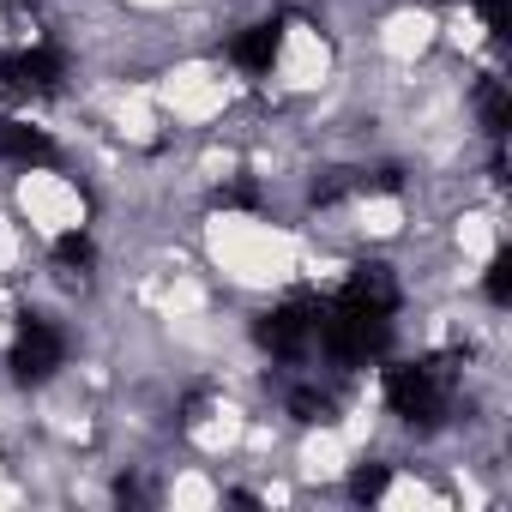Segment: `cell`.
<instances>
[{
  "instance_id": "obj_1",
  "label": "cell",
  "mask_w": 512,
  "mask_h": 512,
  "mask_svg": "<svg viewBox=\"0 0 512 512\" xmlns=\"http://www.w3.org/2000/svg\"><path fill=\"white\" fill-rule=\"evenodd\" d=\"M452 380L458 368L446 356L434 362H410V368H386V398L410 428H440V416L452 410Z\"/></svg>"
},
{
  "instance_id": "obj_2",
  "label": "cell",
  "mask_w": 512,
  "mask_h": 512,
  "mask_svg": "<svg viewBox=\"0 0 512 512\" xmlns=\"http://www.w3.org/2000/svg\"><path fill=\"white\" fill-rule=\"evenodd\" d=\"M314 326H320V302L308 296V290H296L290 302H278V308H266L260 314V344L272 350V356H284V362H296L308 344H314Z\"/></svg>"
},
{
  "instance_id": "obj_3",
  "label": "cell",
  "mask_w": 512,
  "mask_h": 512,
  "mask_svg": "<svg viewBox=\"0 0 512 512\" xmlns=\"http://www.w3.org/2000/svg\"><path fill=\"white\" fill-rule=\"evenodd\" d=\"M61 73H67V61L55 49H7V55H0V85L19 91V97L61 91Z\"/></svg>"
},
{
  "instance_id": "obj_4",
  "label": "cell",
  "mask_w": 512,
  "mask_h": 512,
  "mask_svg": "<svg viewBox=\"0 0 512 512\" xmlns=\"http://www.w3.org/2000/svg\"><path fill=\"white\" fill-rule=\"evenodd\" d=\"M61 356H67V344H61V332H55L49 320H25V326H19V338H13V374H19L25 386L49 380V374L61 368Z\"/></svg>"
},
{
  "instance_id": "obj_5",
  "label": "cell",
  "mask_w": 512,
  "mask_h": 512,
  "mask_svg": "<svg viewBox=\"0 0 512 512\" xmlns=\"http://www.w3.org/2000/svg\"><path fill=\"white\" fill-rule=\"evenodd\" d=\"M0 157H13V163H55V139L43 127H25V121H0Z\"/></svg>"
},
{
  "instance_id": "obj_6",
  "label": "cell",
  "mask_w": 512,
  "mask_h": 512,
  "mask_svg": "<svg viewBox=\"0 0 512 512\" xmlns=\"http://www.w3.org/2000/svg\"><path fill=\"white\" fill-rule=\"evenodd\" d=\"M278 43H284V25H278V19H266V25H247V31L235 37V61H241L247 73H266V67L278 61Z\"/></svg>"
},
{
  "instance_id": "obj_7",
  "label": "cell",
  "mask_w": 512,
  "mask_h": 512,
  "mask_svg": "<svg viewBox=\"0 0 512 512\" xmlns=\"http://www.w3.org/2000/svg\"><path fill=\"white\" fill-rule=\"evenodd\" d=\"M344 296H350V302H362V308H380V314H392V308H398V284H392V272H386V266H356V272H350V284H344Z\"/></svg>"
},
{
  "instance_id": "obj_8",
  "label": "cell",
  "mask_w": 512,
  "mask_h": 512,
  "mask_svg": "<svg viewBox=\"0 0 512 512\" xmlns=\"http://www.w3.org/2000/svg\"><path fill=\"white\" fill-rule=\"evenodd\" d=\"M332 410H338V398H332V386H320V380H302V386L290 392V416H296V422H332Z\"/></svg>"
},
{
  "instance_id": "obj_9",
  "label": "cell",
  "mask_w": 512,
  "mask_h": 512,
  "mask_svg": "<svg viewBox=\"0 0 512 512\" xmlns=\"http://www.w3.org/2000/svg\"><path fill=\"white\" fill-rule=\"evenodd\" d=\"M476 115H482V127L500 139L506 133V121H512V97H506V79H482V91H476Z\"/></svg>"
},
{
  "instance_id": "obj_10",
  "label": "cell",
  "mask_w": 512,
  "mask_h": 512,
  "mask_svg": "<svg viewBox=\"0 0 512 512\" xmlns=\"http://www.w3.org/2000/svg\"><path fill=\"white\" fill-rule=\"evenodd\" d=\"M91 260H97L91 235H79V229H73V235H61V241H55V266H61V272H91Z\"/></svg>"
},
{
  "instance_id": "obj_11",
  "label": "cell",
  "mask_w": 512,
  "mask_h": 512,
  "mask_svg": "<svg viewBox=\"0 0 512 512\" xmlns=\"http://www.w3.org/2000/svg\"><path fill=\"white\" fill-rule=\"evenodd\" d=\"M356 193V175L350 169H326L320 181H314V205H338V199H350Z\"/></svg>"
},
{
  "instance_id": "obj_12",
  "label": "cell",
  "mask_w": 512,
  "mask_h": 512,
  "mask_svg": "<svg viewBox=\"0 0 512 512\" xmlns=\"http://www.w3.org/2000/svg\"><path fill=\"white\" fill-rule=\"evenodd\" d=\"M350 494H356V500H380V494H386V464H362V470L350 476Z\"/></svg>"
},
{
  "instance_id": "obj_13",
  "label": "cell",
  "mask_w": 512,
  "mask_h": 512,
  "mask_svg": "<svg viewBox=\"0 0 512 512\" xmlns=\"http://www.w3.org/2000/svg\"><path fill=\"white\" fill-rule=\"evenodd\" d=\"M512 296V253H494L488 266V302H506Z\"/></svg>"
},
{
  "instance_id": "obj_14",
  "label": "cell",
  "mask_w": 512,
  "mask_h": 512,
  "mask_svg": "<svg viewBox=\"0 0 512 512\" xmlns=\"http://www.w3.org/2000/svg\"><path fill=\"white\" fill-rule=\"evenodd\" d=\"M217 205H260V193H253V181H229V187H217Z\"/></svg>"
},
{
  "instance_id": "obj_15",
  "label": "cell",
  "mask_w": 512,
  "mask_h": 512,
  "mask_svg": "<svg viewBox=\"0 0 512 512\" xmlns=\"http://www.w3.org/2000/svg\"><path fill=\"white\" fill-rule=\"evenodd\" d=\"M476 13L488 19V31H494V37H506V31H512V19H506V0H476Z\"/></svg>"
},
{
  "instance_id": "obj_16",
  "label": "cell",
  "mask_w": 512,
  "mask_h": 512,
  "mask_svg": "<svg viewBox=\"0 0 512 512\" xmlns=\"http://www.w3.org/2000/svg\"><path fill=\"white\" fill-rule=\"evenodd\" d=\"M13 7H25V0H13Z\"/></svg>"
}]
</instances>
